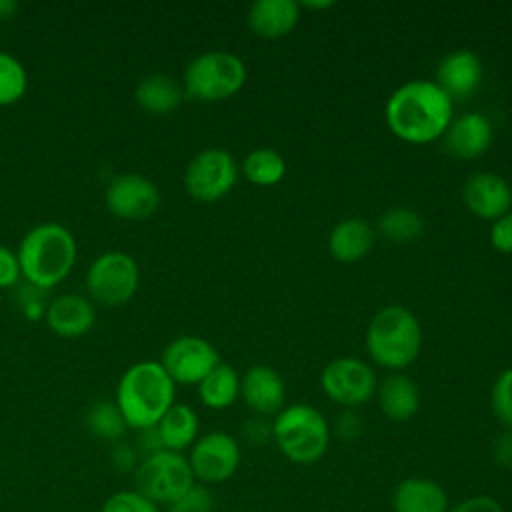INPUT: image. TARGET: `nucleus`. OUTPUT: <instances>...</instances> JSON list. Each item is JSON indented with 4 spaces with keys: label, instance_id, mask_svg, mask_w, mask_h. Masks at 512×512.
I'll use <instances>...</instances> for the list:
<instances>
[{
    "label": "nucleus",
    "instance_id": "obj_30",
    "mask_svg": "<svg viewBox=\"0 0 512 512\" xmlns=\"http://www.w3.org/2000/svg\"><path fill=\"white\" fill-rule=\"evenodd\" d=\"M490 408L504 430H512V368L500 372L490 390Z\"/></svg>",
    "mask_w": 512,
    "mask_h": 512
},
{
    "label": "nucleus",
    "instance_id": "obj_11",
    "mask_svg": "<svg viewBox=\"0 0 512 512\" xmlns=\"http://www.w3.org/2000/svg\"><path fill=\"white\" fill-rule=\"evenodd\" d=\"M376 384L372 366L358 358H334L320 374L322 392L346 410H354L372 400Z\"/></svg>",
    "mask_w": 512,
    "mask_h": 512
},
{
    "label": "nucleus",
    "instance_id": "obj_41",
    "mask_svg": "<svg viewBox=\"0 0 512 512\" xmlns=\"http://www.w3.org/2000/svg\"><path fill=\"white\" fill-rule=\"evenodd\" d=\"M300 6H304V8H308V10H324V8H332L334 6V2H330V0H322V2H302Z\"/></svg>",
    "mask_w": 512,
    "mask_h": 512
},
{
    "label": "nucleus",
    "instance_id": "obj_22",
    "mask_svg": "<svg viewBox=\"0 0 512 512\" xmlns=\"http://www.w3.org/2000/svg\"><path fill=\"white\" fill-rule=\"evenodd\" d=\"M378 406L392 422H408L420 410V390L412 378L390 374L378 386Z\"/></svg>",
    "mask_w": 512,
    "mask_h": 512
},
{
    "label": "nucleus",
    "instance_id": "obj_17",
    "mask_svg": "<svg viewBox=\"0 0 512 512\" xmlns=\"http://www.w3.org/2000/svg\"><path fill=\"white\" fill-rule=\"evenodd\" d=\"M494 138L492 122L480 112H464L452 118L444 132L446 150L460 160H474L482 156Z\"/></svg>",
    "mask_w": 512,
    "mask_h": 512
},
{
    "label": "nucleus",
    "instance_id": "obj_31",
    "mask_svg": "<svg viewBox=\"0 0 512 512\" xmlns=\"http://www.w3.org/2000/svg\"><path fill=\"white\" fill-rule=\"evenodd\" d=\"M100 512H160V506L148 500L138 490L130 488V490L112 492L104 500Z\"/></svg>",
    "mask_w": 512,
    "mask_h": 512
},
{
    "label": "nucleus",
    "instance_id": "obj_8",
    "mask_svg": "<svg viewBox=\"0 0 512 512\" xmlns=\"http://www.w3.org/2000/svg\"><path fill=\"white\" fill-rule=\"evenodd\" d=\"M138 282V264L124 250H106L98 254L86 270L88 294L102 306L126 304L134 296Z\"/></svg>",
    "mask_w": 512,
    "mask_h": 512
},
{
    "label": "nucleus",
    "instance_id": "obj_27",
    "mask_svg": "<svg viewBox=\"0 0 512 512\" xmlns=\"http://www.w3.org/2000/svg\"><path fill=\"white\" fill-rule=\"evenodd\" d=\"M378 232L398 244L414 242L424 232L422 216L406 206H396L386 210L378 220Z\"/></svg>",
    "mask_w": 512,
    "mask_h": 512
},
{
    "label": "nucleus",
    "instance_id": "obj_16",
    "mask_svg": "<svg viewBox=\"0 0 512 512\" xmlns=\"http://www.w3.org/2000/svg\"><path fill=\"white\" fill-rule=\"evenodd\" d=\"M240 396L256 416H276L284 408L286 386L274 368L254 364L240 378Z\"/></svg>",
    "mask_w": 512,
    "mask_h": 512
},
{
    "label": "nucleus",
    "instance_id": "obj_39",
    "mask_svg": "<svg viewBox=\"0 0 512 512\" xmlns=\"http://www.w3.org/2000/svg\"><path fill=\"white\" fill-rule=\"evenodd\" d=\"M114 464H118L120 468H130L134 464V452L130 450V446H118L116 448Z\"/></svg>",
    "mask_w": 512,
    "mask_h": 512
},
{
    "label": "nucleus",
    "instance_id": "obj_7",
    "mask_svg": "<svg viewBox=\"0 0 512 512\" xmlns=\"http://www.w3.org/2000/svg\"><path fill=\"white\" fill-rule=\"evenodd\" d=\"M196 484L188 458L172 450H156L134 468V490L158 506H170Z\"/></svg>",
    "mask_w": 512,
    "mask_h": 512
},
{
    "label": "nucleus",
    "instance_id": "obj_13",
    "mask_svg": "<svg viewBox=\"0 0 512 512\" xmlns=\"http://www.w3.org/2000/svg\"><path fill=\"white\" fill-rule=\"evenodd\" d=\"M104 202L114 216L140 220L156 212L160 206V190L148 176L138 172H124L108 182L104 190Z\"/></svg>",
    "mask_w": 512,
    "mask_h": 512
},
{
    "label": "nucleus",
    "instance_id": "obj_35",
    "mask_svg": "<svg viewBox=\"0 0 512 512\" xmlns=\"http://www.w3.org/2000/svg\"><path fill=\"white\" fill-rule=\"evenodd\" d=\"M22 278L20 262L14 250L0 246V288H10Z\"/></svg>",
    "mask_w": 512,
    "mask_h": 512
},
{
    "label": "nucleus",
    "instance_id": "obj_34",
    "mask_svg": "<svg viewBox=\"0 0 512 512\" xmlns=\"http://www.w3.org/2000/svg\"><path fill=\"white\" fill-rule=\"evenodd\" d=\"M334 432L342 442H354L362 432V420L354 410H342L334 420Z\"/></svg>",
    "mask_w": 512,
    "mask_h": 512
},
{
    "label": "nucleus",
    "instance_id": "obj_4",
    "mask_svg": "<svg viewBox=\"0 0 512 512\" xmlns=\"http://www.w3.org/2000/svg\"><path fill=\"white\" fill-rule=\"evenodd\" d=\"M422 326L404 306L378 310L366 328V350L372 362L386 370L408 368L420 354Z\"/></svg>",
    "mask_w": 512,
    "mask_h": 512
},
{
    "label": "nucleus",
    "instance_id": "obj_37",
    "mask_svg": "<svg viewBox=\"0 0 512 512\" xmlns=\"http://www.w3.org/2000/svg\"><path fill=\"white\" fill-rule=\"evenodd\" d=\"M242 434L252 444H264L272 440V422H268L264 416H254L244 422Z\"/></svg>",
    "mask_w": 512,
    "mask_h": 512
},
{
    "label": "nucleus",
    "instance_id": "obj_1",
    "mask_svg": "<svg viewBox=\"0 0 512 512\" xmlns=\"http://www.w3.org/2000/svg\"><path fill=\"white\" fill-rule=\"evenodd\" d=\"M454 118V102L434 80H410L386 100L390 132L408 144H430L444 136Z\"/></svg>",
    "mask_w": 512,
    "mask_h": 512
},
{
    "label": "nucleus",
    "instance_id": "obj_28",
    "mask_svg": "<svg viewBox=\"0 0 512 512\" xmlns=\"http://www.w3.org/2000/svg\"><path fill=\"white\" fill-rule=\"evenodd\" d=\"M86 426H88L90 434H94L96 438H102L106 442L120 440L128 428L116 402H108V400H100L88 410Z\"/></svg>",
    "mask_w": 512,
    "mask_h": 512
},
{
    "label": "nucleus",
    "instance_id": "obj_19",
    "mask_svg": "<svg viewBox=\"0 0 512 512\" xmlns=\"http://www.w3.org/2000/svg\"><path fill=\"white\" fill-rule=\"evenodd\" d=\"M300 20V4L294 0H256L246 14L250 30L260 38H282Z\"/></svg>",
    "mask_w": 512,
    "mask_h": 512
},
{
    "label": "nucleus",
    "instance_id": "obj_15",
    "mask_svg": "<svg viewBox=\"0 0 512 512\" xmlns=\"http://www.w3.org/2000/svg\"><path fill=\"white\" fill-rule=\"evenodd\" d=\"M434 82L452 102H464L482 82V62L472 50L458 48L438 62Z\"/></svg>",
    "mask_w": 512,
    "mask_h": 512
},
{
    "label": "nucleus",
    "instance_id": "obj_21",
    "mask_svg": "<svg viewBox=\"0 0 512 512\" xmlns=\"http://www.w3.org/2000/svg\"><path fill=\"white\" fill-rule=\"evenodd\" d=\"M376 234L370 222L362 218L340 220L328 236V250L334 260L352 264L362 260L374 246Z\"/></svg>",
    "mask_w": 512,
    "mask_h": 512
},
{
    "label": "nucleus",
    "instance_id": "obj_40",
    "mask_svg": "<svg viewBox=\"0 0 512 512\" xmlns=\"http://www.w3.org/2000/svg\"><path fill=\"white\" fill-rule=\"evenodd\" d=\"M16 8L18 4L14 0H0V18H8Z\"/></svg>",
    "mask_w": 512,
    "mask_h": 512
},
{
    "label": "nucleus",
    "instance_id": "obj_38",
    "mask_svg": "<svg viewBox=\"0 0 512 512\" xmlns=\"http://www.w3.org/2000/svg\"><path fill=\"white\" fill-rule=\"evenodd\" d=\"M492 458L500 468H512V430H502L492 444Z\"/></svg>",
    "mask_w": 512,
    "mask_h": 512
},
{
    "label": "nucleus",
    "instance_id": "obj_9",
    "mask_svg": "<svg viewBox=\"0 0 512 512\" xmlns=\"http://www.w3.org/2000/svg\"><path fill=\"white\" fill-rule=\"evenodd\" d=\"M238 180V164L228 150L204 148L190 158L184 170V188L198 202L226 196Z\"/></svg>",
    "mask_w": 512,
    "mask_h": 512
},
{
    "label": "nucleus",
    "instance_id": "obj_10",
    "mask_svg": "<svg viewBox=\"0 0 512 512\" xmlns=\"http://www.w3.org/2000/svg\"><path fill=\"white\" fill-rule=\"evenodd\" d=\"M186 458L194 480L204 486H214L230 480L236 474L242 460V450L232 434L212 430L198 436Z\"/></svg>",
    "mask_w": 512,
    "mask_h": 512
},
{
    "label": "nucleus",
    "instance_id": "obj_33",
    "mask_svg": "<svg viewBox=\"0 0 512 512\" xmlns=\"http://www.w3.org/2000/svg\"><path fill=\"white\" fill-rule=\"evenodd\" d=\"M490 244L502 254H512V210L492 222Z\"/></svg>",
    "mask_w": 512,
    "mask_h": 512
},
{
    "label": "nucleus",
    "instance_id": "obj_14",
    "mask_svg": "<svg viewBox=\"0 0 512 512\" xmlns=\"http://www.w3.org/2000/svg\"><path fill=\"white\" fill-rule=\"evenodd\" d=\"M462 200L474 216L494 222L512 210V186L500 174L480 170L466 178Z\"/></svg>",
    "mask_w": 512,
    "mask_h": 512
},
{
    "label": "nucleus",
    "instance_id": "obj_2",
    "mask_svg": "<svg viewBox=\"0 0 512 512\" xmlns=\"http://www.w3.org/2000/svg\"><path fill=\"white\" fill-rule=\"evenodd\" d=\"M174 398L176 384L158 360L130 364L116 384V406L132 430L156 426Z\"/></svg>",
    "mask_w": 512,
    "mask_h": 512
},
{
    "label": "nucleus",
    "instance_id": "obj_3",
    "mask_svg": "<svg viewBox=\"0 0 512 512\" xmlns=\"http://www.w3.org/2000/svg\"><path fill=\"white\" fill-rule=\"evenodd\" d=\"M76 252V238L64 224L40 222L22 236L16 256L32 286L52 288L70 274Z\"/></svg>",
    "mask_w": 512,
    "mask_h": 512
},
{
    "label": "nucleus",
    "instance_id": "obj_6",
    "mask_svg": "<svg viewBox=\"0 0 512 512\" xmlns=\"http://www.w3.org/2000/svg\"><path fill=\"white\" fill-rule=\"evenodd\" d=\"M246 82V64L232 52L210 50L188 62L182 76L184 96L198 102L232 98Z\"/></svg>",
    "mask_w": 512,
    "mask_h": 512
},
{
    "label": "nucleus",
    "instance_id": "obj_32",
    "mask_svg": "<svg viewBox=\"0 0 512 512\" xmlns=\"http://www.w3.org/2000/svg\"><path fill=\"white\" fill-rule=\"evenodd\" d=\"M212 502H214V498H212L210 488L196 482L176 502H172L168 506V512H210Z\"/></svg>",
    "mask_w": 512,
    "mask_h": 512
},
{
    "label": "nucleus",
    "instance_id": "obj_26",
    "mask_svg": "<svg viewBox=\"0 0 512 512\" xmlns=\"http://www.w3.org/2000/svg\"><path fill=\"white\" fill-rule=\"evenodd\" d=\"M240 172L254 186H274L284 178L286 162L272 148H256L246 154Z\"/></svg>",
    "mask_w": 512,
    "mask_h": 512
},
{
    "label": "nucleus",
    "instance_id": "obj_23",
    "mask_svg": "<svg viewBox=\"0 0 512 512\" xmlns=\"http://www.w3.org/2000/svg\"><path fill=\"white\" fill-rule=\"evenodd\" d=\"M182 98V84L164 72H154L140 78L134 88L136 104L150 114H170L180 106Z\"/></svg>",
    "mask_w": 512,
    "mask_h": 512
},
{
    "label": "nucleus",
    "instance_id": "obj_29",
    "mask_svg": "<svg viewBox=\"0 0 512 512\" xmlns=\"http://www.w3.org/2000/svg\"><path fill=\"white\" fill-rule=\"evenodd\" d=\"M28 88L24 64L10 52L0 50V106L18 102Z\"/></svg>",
    "mask_w": 512,
    "mask_h": 512
},
{
    "label": "nucleus",
    "instance_id": "obj_18",
    "mask_svg": "<svg viewBox=\"0 0 512 512\" xmlns=\"http://www.w3.org/2000/svg\"><path fill=\"white\" fill-rule=\"evenodd\" d=\"M46 322L58 336L78 338L94 326L96 310L92 300L80 294H60L48 304Z\"/></svg>",
    "mask_w": 512,
    "mask_h": 512
},
{
    "label": "nucleus",
    "instance_id": "obj_24",
    "mask_svg": "<svg viewBox=\"0 0 512 512\" xmlns=\"http://www.w3.org/2000/svg\"><path fill=\"white\" fill-rule=\"evenodd\" d=\"M200 420L194 408L174 402L156 424V432L164 450L184 452L198 440Z\"/></svg>",
    "mask_w": 512,
    "mask_h": 512
},
{
    "label": "nucleus",
    "instance_id": "obj_25",
    "mask_svg": "<svg viewBox=\"0 0 512 512\" xmlns=\"http://www.w3.org/2000/svg\"><path fill=\"white\" fill-rule=\"evenodd\" d=\"M198 396L206 408L224 410L240 396V376L234 366L220 362L198 384Z\"/></svg>",
    "mask_w": 512,
    "mask_h": 512
},
{
    "label": "nucleus",
    "instance_id": "obj_5",
    "mask_svg": "<svg viewBox=\"0 0 512 512\" xmlns=\"http://www.w3.org/2000/svg\"><path fill=\"white\" fill-rule=\"evenodd\" d=\"M330 424L326 416L310 404L284 406L272 420V440L294 464H316L330 446Z\"/></svg>",
    "mask_w": 512,
    "mask_h": 512
},
{
    "label": "nucleus",
    "instance_id": "obj_12",
    "mask_svg": "<svg viewBox=\"0 0 512 512\" xmlns=\"http://www.w3.org/2000/svg\"><path fill=\"white\" fill-rule=\"evenodd\" d=\"M218 350L204 338L184 334L174 338L162 350L160 364L174 384H200V380L220 364Z\"/></svg>",
    "mask_w": 512,
    "mask_h": 512
},
{
    "label": "nucleus",
    "instance_id": "obj_20",
    "mask_svg": "<svg viewBox=\"0 0 512 512\" xmlns=\"http://www.w3.org/2000/svg\"><path fill=\"white\" fill-rule=\"evenodd\" d=\"M446 490L430 478H404L392 492V512H448Z\"/></svg>",
    "mask_w": 512,
    "mask_h": 512
},
{
    "label": "nucleus",
    "instance_id": "obj_36",
    "mask_svg": "<svg viewBox=\"0 0 512 512\" xmlns=\"http://www.w3.org/2000/svg\"><path fill=\"white\" fill-rule=\"evenodd\" d=\"M448 512H504V508L496 498L478 494L456 502L454 506L448 508Z\"/></svg>",
    "mask_w": 512,
    "mask_h": 512
}]
</instances>
